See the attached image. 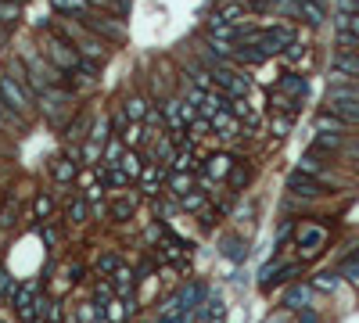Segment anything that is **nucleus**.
I'll use <instances>...</instances> for the list:
<instances>
[{"label": "nucleus", "instance_id": "14", "mask_svg": "<svg viewBox=\"0 0 359 323\" xmlns=\"http://www.w3.org/2000/svg\"><path fill=\"white\" fill-rule=\"evenodd\" d=\"M151 104H155L151 97L133 94V97L122 101V112H126V119H130V122H144V115H147V108H151Z\"/></svg>", "mask_w": 359, "mask_h": 323}, {"label": "nucleus", "instance_id": "4", "mask_svg": "<svg viewBox=\"0 0 359 323\" xmlns=\"http://www.w3.org/2000/svg\"><path fill=\"white\" fill-rule=\"evenodd\" d=\"M83 29H90L94 36H101L104 43H126V22L119 18V15H112V11H97V8H90L83 18H76Z\"/></svg>", "mask_w": 359, "mask_h": 323}, {"label": "nucleus", "instance_id": "30", "mask_svg": "<svg viewBox=\"0 0 359 323\" xmlns=\"http://www.w3.org/2000/svg\"><path fill=\"white\" fill-rule=\"evenodd\" d=\"M316 129H320V133H342L345 122L337 115H331V112H324V115H316Z\"/></svg>", "mask_w": 359, "mask_h": 323}, {"label": "nucleus", "instance_id": "10", "mask_svg": "<svg viewBox=\"0 0 359 323\" xmlns=\"http://www.w3.org/2000/svg\"><path fill=\"white\" fill-rule=\"evenodd\" d=\"M212 133H219L223 140H234V137H241V119H234V112L230 108H223V112H216L212 119Z\"/></svg>", "mask_w": 359, "mask_h": 323}, {"label": "nucleus", "instance_id": "16", "mask_svg": "<svg viewBox=\"0 0 359 323\" xmlns=\"http://www.w3.org/2000/svg\"><path fill=\"white\" fill-rule=\"evenodd\" d=\"M309 301H312V288H306V284H294V288H287V295H284V306L294 309V313L309 309Z\"/></svg>", "mask_w": 359, "mask_h": 323}, {"label": "nucleus", "instance_id": "22", "mask_svg": "<svg viewBox=\"0 0 359 323\" xmlns=\"http://www.w3.org/2000/svg\"><path fill=\"white\" fill-rule=\"evenodd\" d=\"M101 176H104V187L108 190H122L130 183V176L122 172V165H101Z\"/></svg>", "mask_w": 359, "mask_h": 323}, {"label": "nucleus", "instance_id": "25", "mask_svg": "<svg viewBox=\"0 0 359 323\" xmlns=\"http://www.w3.org/2000/svg\"><path fill=\"white\" fill-rule=\"evenodd\" d=\"M169 190H173L176 194V198H183V194L187 190H194V176H191V172H169Z\"/></svg>", "mask_w": 359, "mask_h": 323}, {"label": "nucleus", "instance_id": "20", "mask_svg": "<svg viewBox=\"0 0 359 323\" xmlns=\"http://www.w3.org/2000/svg\"><path fill=\"white\" fill-rule=\"evenodd\" d=\"M51 8H54L58 15H65V18H83V15L90 11L87 0H51Z\"/></svg>", "mask_w": 359, "mask_h": 323}, {"label": "nucleus", "instance_id": "11", "mask_svg": "<svg viewBox=\"0 0 359 323\" xmlns=\"http://www.w3.org/2000/svg\"><path fill=\"white\" fill-rule=\"evenodd\" d=\"M277 90H281L284 97H291V101H302V97L309 94V83H306V76H299V72H287V76L277 79Z\"/></svg>", "mask_w": 359, "mask_h": 323}, {"label": "nucleus", "instance_id": "15", "mask_svg": "<svg viewBox=\"0 0 359 323\" xmlns=\"http://www.w3.org/2000/svg\"><path fill=\"white\" fill-rule=\"evenodd\" d=\"M230 169H234V158L230 155H212L205 165H201V172L208 180H223V176H230Z\"/></svg>", "mask_w": 359, "mask_h": 323}, {"label": "nucleus", "instance_id": "50", "mask_svg": "<svg viewBox=\"0 0 359 323\" xmlns=\"http://www.w3.org/2000/svg\"><path fill=\"white\" fill-rule=\"evenodd\" d=\"M356 58H359V54H356Z\"/></svg>", "mask_w": 359, "mask_h": 323}, {"label": "nucleus", "instance_id": "27", "mask_svg": "<svg viewBox=\"0 0 359 323\" xmlns=\"http://www.w3.org/2000/svg\"><path fill=\"white\" fill-rule=\"evenodd\" d=\"M69 220L72 223H87L90 220V201L87 198H72L69 201Z\"/></svg>", "mask_w": 359, "mask_h": 323}, {"label": "nucleus", "instance_id": "12", "mask_svg": "<svg viewBox=\"0 0 359 323\" xmlns=\"http://www.w3.org/2000/svg\"><path fill=\"white\" fill-rule=\"evenodd\" d=\"M327 245V230H320V226H302L299 230V248H302V255H316Z\"/></svg>", "mask_w": 359, "mask_h": 323}, {"label": "nucleus", "instance_id": "21", "mask_svg": "<svg viewBox=\"0 0 359 323\" xmlns=\"http://www.w3.org/2000/svg\"><path fill=\"white\" fill-rule=\"evenodd\" d=\"M140 187L147 190V194H158V183H162V165H155V162H147L144 169H140Z\"/></svg>", "mask_w": 359, "mask_h": 323}, {"label": "nucleus", "instance_id": "49", "mask_svg": "<svg viewBox=\"0 0 359 323\" xmlns=\"http://www.w3.org/2000/svg\"><path fill=\"white\" fill-rule=\"evenodd\" d=\"M94 323H108V320H104V316H97V320H94Z\"/></svg>", "mask_w": 359, "mask_h": 323}, {"label": "nucleus", "instance_id": "23", "mask_svg": "<svg viewBox=\"0 0 359 323\" xmlns=\"http://www.w3.org/2000/svg\"><path fill=\"white\" fill-rule=\"evenodd\" d=\"M299 18H306L309 26H324V4H316V0H299Z\"/></svg>", "mask_w": 359, "mask_h": 323}, {"label": "nucleus", "instance_id": "48", "mask_svg": "<svg viewBox=\"0 0 359 323\" xmlns=\"http://www.w3.org/2000/svg\"><path fill=\"white\" fill-rule=\"evenodd\" d=\"M8 4H18V8H22V4H29V0H8Z\"/></svg>", "mask_w": 359, "mask_h": 323}, {"label": "nucleus", "instance_id": "29", "mask_svg": "<svg viewBox=\"0 0 359 323\" xmlns=\"http://www.w3.org/2000/svg\"><path fill=\"white\" fill-rule=\"evenodd\" d=\"M223 255L230 258V263H244L248 248H244V241H241V237H230V241L223 245Z\"/></svg>", "mask_w": 359, "mask_h": 323}, {"label": "nucleus", "instance_id": "31", "mask_svg": "<svg viewBox=\"0 0 359 323\" xmlns=\"http://www.w3.org/2000/svg\"><path fill=\"white\" fill-rule=\"evenodd\" d=\"M312 147L316 151H337V147H345V140H342V133H320L312 140Z\"/></svg>", "mask_w": 359, "mask_h": 323}, {"label": "nucleus", "instance_id": "1", "mask_svg": "<svg viewBox=\"0 0 359 323\" xmlns=\"http://www.w3.org/2000/svg\"><path fill=\"white\" fill-rule=\"evenodd\" d=\"M51 29L65 36L83 61H94V65H101V69L112 61V43H104V40L94 36L90 29H83L76 18H65V15H61V18H51Z\"/></svg>", "mask_w": 359, "mask_h": 323}, {"label": "nucleus", "instance_id": "47", "mask_svg": "<svg viewBox=\"0 0 359 323\" xmlns=\"http://www.w3.org/2000/svg\"><path fill=\"white\" fill-rule=\"evenodd\" d=\"M266 323H287V320H284V316H269Z\"/></svg>", "mask_w": 359, "mask_h": 323}, {"label": "nucleus", "instance_id": "43", "mask_svg": "<svg viewBox=\"0 0 359 323\" xmlns=\"http://www.w3.org/2000/svg\"><path fill=\"white\" fill-rule=\"evenodd\" d=\"M36 215H40V220H47V215H51V198H47V194H44V198H36Z\"/></svg>", "mask_w": 359, "mask_h": 323}, {"label": "nucleus", "instance_id": "2", "mask_svg": "<svg viewBox=\"0 0 359 323\" xmlns=\"http://www.w3.org/2000/svg\"><path fill=\"white\" fill-rule=\"evenodd\" d=\"M72 101L76 94L69 86H47L44 94H36V115H44L51 129H61L72 115Z\"/></svg>", "mask_w": 359, "mask_h": 323}, {"label": "nucleus", "instance_id": "28", "mask_svg": "<svg viewBox=\"0 0 359 323\" xmlns=\"http://www.w3.org/2000/svg\"><path fill=\"white\" fill-rule=\"evenodd\" d=\"M334 72H337V76H345V72H349V76H359V58H356V54H337V58H334Z\"/></svg>", "mask_w": 359, "mask_h": 323}, {"label": "nucleus", "instance_id": "42", "mask_svg": "<svg viewBox=\"0 0 359 323\" xmlns=\"http://www.w3.org/2000/svg\"><path fill=\"white\" fill-rule=\"evenodd\" d=\"M302 54H306V43H299V40H294V43H291V47L284 51V61H299Z\"/></svg>", "mask_w": 359, "mask_h": 323}, {"label": "nucleus", "instance_id": "8", "mask_svg": "<svg viewBox=\"0 0 359 323\" xmlns=\"http://www.w3.org/2000/svg\"><path fill=\"white\" fill-rule=\"evenodd\" d=\"M327 112L337 115L345 126H356V122H359V97H349V94L331 90V94H327Z\"/></svg>", "mask_w": 359, "mask_h": 323}, {"label": "nucleus", "instance_id": "24", "mask_svg": "<svg viewBox=\"0 0 359 323\" xmlns=\"http://www.w3.org/2000/svg\"><path fill=\"white\" fill-rule=\"evenodd\" d=\"M112 288H115V295L130 298V295H133V273L126 270V266H119V270L112 273Z\"/></svg>", "mask_w": 359, "mask_h": 323}, {"label": "nucleus", "instance_id": "17", "mask_svg": "<svg viewBox=\"0 0 359 323\" xmlns=\"http://www.w3.org/2000/svg\"><path fill=\"white\" fill-rule=\"evenodd\" d=\"M51 176H54L58 183H72V180H76V158H69V155L54 158V162H51Z\"/></svg>", "mask_w": 359, "mask_h": 323}, {"label": "nucleus", "instance_id": "18", "mask_svg": "<svg viewBox=\"0 0 359 323\" xmlns=\"http://www.w3.org/2000/svg\"><path fill=\"white\" fill-rule=\"evenodd\" d=\"M22 129H26V119L0 101V133H22Z\"/></svg>", "mask_w": 359, "mask_h": 323}, {"label": "nucleus", "instance_id": "6", "mask_svg": "<svg viewBox=\"0 0 359 323\" xmlns=\"http://www.w3.org/2000/svg\"><path fill=\"white\" fill-rule=\"evenodd\" d=\"M212 86L219 94H226L230 101L251 94V79L241 69H234V65H219V69H212Z\"/></svg>", "mask_w": 359, "mask_h": 323}, {"label": "nucleus", "instance_id": "44", "mask_svg": "<svg viewBox=\"0 0 359 323\" xmlns=\"http://www.w3.org/2000/svg\"><path fill=\"white\" fill-rule=\"evenodd\" d=\"M345 33H352V36L359 40V11H356V15H349V29H345Z\"/></svg>", "mask_w": 359, "mask_h": 323}, {"label": "nucleus", "instance_id": "33", "mask_svg": "<svg viewBox=\"0 0 359 323\" xmlns=\"http://www.w3.org/2000/svg\"><path fill=\"white\" fill-rule=\"evenodd\" d=\"M119 266H122V255H115V251H108V255H101V258H97V270H101L104 276H112Z\"/></svg>", "mask_w": 359, "mask_h": 323}, {"label": "nucleus", "instance_id": "38", "mask_svg": "<svg viewBox=\"0 0 359 323\" xmlns=\"http://www.w3.org/2000/svg\"><path fill=\"white\" fill-rule=\"evenodd\" d=\"M248 180H251L248 165H234V169H230V183H234V190H241V187H244Z\"/></svg>", "mask_w": 359, "mask_h": 323}, {"label": "nucleus", "instance_id": "34", "mask_svg": "<svg viewBox=\"0 0 359 323\" xmlns=\"http://www.w3.org/2000/svg\"><path fill=\"white\" fill-rule=\"evenodd\" d=\"M133 198H115L112 201V215H115V220H130V215H133Z\"/></svg>", "mask_w": 359, "mask_h": 323}, {"label": "nucleus", "instance_id": "41", "mask_svg": "<svg viewBox=\"0 0 359 323\" xmlns=\"http://www.w3.org/2000/svg\"><path fill=\"white\" fill-rule=\"evenodd\" d=\"M101 194H104V187H101V183H87V190H83V198H87L90 205H101Z\"/></svg>", "mask_w": 359, "mask_h": 323}, {"label": "nucleus", "instance_id": "35", "mask_svg": "<svg viewBox=\"0 0 359 323\" xmlns=\"http://www.w3.org/2000/svg\"><path fill=\"white\" fill-rule=\"evenodd\" d=\"M108 122H112V133H115V137L122 133L126 126H130V119H126V112H122V104H115L112 112H108Z\"/></svg>", "mask_w": 359, "mask_h": 323}, {"label": "nucleus", "instance_id": "19", "mask_svg": "<svg viewBox=\"0 0 359 323\" xmlns=\"http://www.w3.org/2000/svg\"><path fill=\"white\" fill-rule=\"evenodd\" d=\"M122 155H126V144L112 133L108 140H104V147H101V165H119Z\"/></svg>", "mask_w": 359, "mask_h": 323}, {"label": "nucleus", "instance_id": "9", "mask_svg": "<svg viewBox=\"0 0 359 323\" xmlns=\"http://www.w3.org/2000/svg\"><path fill=\"white\" fill-rule=\"evenodd\" d=\"M287 190L294 194V198L312 201V198H320V194H327V183H320L316 176H306V172H291V176H287Z\"/></svg>", "mask_w": 359, "mask_h": 323}, {"label": "nucleus", "instance_id": "13", "mask_svg": "<svg viewBox=\"0 0 359 323\" xmlns=\"http://www.w3.org/2000/svg\"><path fill=\"white\" fill-rule=\"evenodd\" d=\"M216 15L226 22V26H237V22L251 18V11H248V4H244V0H223V4L216 8Z\"/></svg>", "mask_w": 359, "mask_h": 323}, {"label": "nucleus", "instance_id": "5", "mask_svg": "<svg viewBox=\"0 0 359 323\" xmlns=\"http://www.w3.org/2000/svg\"><path fill=\"white\" fill-rule=\"evenodd\" d=\"M0 101H4L11 112H18L22 119H33V115H36V97H33L18 79H11L8 72H0Z\"/></svg>", "mask_w": 359, "mask_h": 323}, {"label": "nucleus", "instance_id": "46", "mask_svg": "<svg viewBox=\"0 0 359 323\" xmlns=\"http://www.w3.org/2000/svg\"><path fill=\"white\" fill-rule=\"evenodd\" d=\"M0 223H4V226H11V223H15V208H8V212H0Z\"/></svg>", "mask_w": 359, "mask_h": 323}, {"label": "nucleus", "instance_id": "7", "mask_svg": "<svg viewBox=\"0 0 359 323\" xmlns=\"http://www.w3.org/2000/svg\"><path fill=\"white\" fill-rule=\"evenodd\" d=\"M256 47L266 54V58H273V54H284L291 43H294V29L291 26H284V22H273V26H262L259 29V36L251 40Z\"/></svg>", "mask_w": 359, "mask_h": 323}, {"label": "nucleus", "instance_id": "32", "mask_svg": "<svg viewBox=\"0 0 359 323\" xmlns=\"http://www.w3.org/2000/svg\"><path fill=\"white\" fill-rule=\"evenodd\" d=\"M299 172H306V176H324V162L309 151V155H302V162H299Z\"/></svg>", "mask_w": 359, "mask_h": 323}, {"label": "nucleus", "instance_id": "26", "mask_svg": "<svg viewBox=\"0 0 359 323\" xmlns=\"http://www.w3.org/2000/svg\"><path fill=\"white\" fill-rule=\"evenodd\" d=\"M122 172L126 176H140V169H144V158H140V151H126V155L119 158Z\"/></svg>", "mask_w": 359, "mask_h": 323}, {"label": "nucleus", "instance_id": "40", "mask_svg": "<svg viewBox=\"0 0 359 323\" xmlns=\"http://www.w3.org/2000/svg\"><path fill=\"white\" fill-rule=\"evenodd\" d=\"M83 129H87V115H79V119L65 129V137H69V140H79V137H83Z\"/></svg>", "mask_w": 359, "mask_h": 323}, {"label": "nucleus", "instance_id": "3", "mask_svg": "<svg viewBox=\"0 0 359 323\" xmlns=\"http://www.w3.org/2000/svg\"><path fill=\"white\" fill-rule=\"evenodd\" d=\"M36 47H40V54H44L58 72H76V65H79V54H76V47L61 36V33H54V29H44L40 33V40H36Z\"/></svg>", "mask_w": 359, "mask_h": 323}, {"label": "nucleus", "instance_id": "45", "mask_svg": "<svg viewBox=\"0 0 359 323\" xmlns=\"http://www.w3.org/2000/svg\"><path fill=\"white\" fill-rule=\"evenodd\" d=\"M299 323H320V320H316V313H309V309H302V313H299Z\"/></svg>", "mask_w": 359, "mask_h": 323}, {"label": "nucleus", "instance_id": "37", "mask_svg": "<svg viewBox=\"0 0 359 323\" xmlns=\"http://www.w3.org/2000/svg\"><path fill=\"white\" fill-rule=\"evenodd\" d=\"M337 288V273H320L312 280V291H334Z\"/></svg>", "mask_w": 359, "mask_h": 323}, {"label": "nucleus", "instance_id": "39", "mask_svg": "<svg viewBox=\"0 0 359 323\" xmlns=\"http://www.w3.org/2000/svg\"><path fill=\"white\" fill-rule=\"evenodd\" d=\"M291 122H294V115H277V119H273V133H277V137H287Z\"/></svg>", "mask_w": 359, "mask_h": 323}, {"label": "nucleus", "instance_id": "36", "mask_svg": "<svg viewBox=\"0 0 359 323\" xmlns=\"http://www.w3.org/2000/svg\"><path fill=\"white\" fill-rule=\"evenodd\" d=\"M180 205H183L187 212H201V208H205V194H201V190H187Z\"/></svg>", "mask_w": 359, "mask_h": 323}]
</instances>
